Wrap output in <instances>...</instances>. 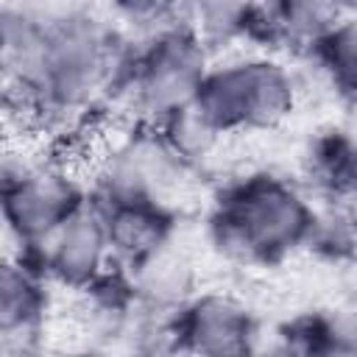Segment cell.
<instances>
[{
    "instance_id": "cell-10",
    "label": "cell",
    "mask_w": 357,
    "mask_h": 357,
    "mask_svg": "<svg viewBox=\"0 0 357 357\" xmlns=\"http://www.w3.org/2000/svg\"><path fill=\"white\" fill-rule=\"evenodd\" d=\"M315 47L332 81L357 95V14L340 17Z\"/></svg>"
},
{
    "instance_id": "cell-3",
    "label": "cell",
    "mask_w": 357,
    "mask_h": 357,
    "mask_svg": "<svg viewBox=\"0 0 357 357\" xmlns=\"http://www.w3.org/2000/svg\"><path fill=\"white\" fill-rule=\"evenodd\" d=\"M206 70L204 39L190 25L165 31L134 61V100L145 114L167 120L192 106Z\"/></svg>"
},
{
    "instance_id": "cell-15",
    "label": "cell",
    "mask_w": 357,
    "mask_h": 357,
    "mask_svg": "<svg viewBox=\"0 0 357 357\" xmlns=\"http://www.w3.org/2000/svg\"><path fill=\"white\" fill-rule=\"evenodd\" d=\"M343 14H357V0H335Z\"/></svg>"
},
{
    "instance_id": "cell-2",
    "label": "cell",
    "mask_w": 357,
    "mask_h": 357,
    "mask_svg": "<svg viewBox=\"0 0 357 357\" xmlns=\"http://www.w3.org/2000/svg\"><path fill=\"white\" fill-rule=\"evenodd\" d=\"M293 100L296 89L282 64L268 59H243L206 70L192 109L215 134H220L276 126L290 114Z\"/></svg>"
},
{
    "instance_id": "cell-5",
    "label": "cell",
    "mask_w": 357,
    "mask_h": 357,
    "mask_svg": "<svg viewBox=\"0 0 357 357\" xmlns=\"http://www.w3.org/2000/svg\"><path fill=\"white\" fill-rule=\"evenodd\" d=\"M31 248H36L42 268L70 287L95 284L114 254L100 209L86 204Z\"/></svg>"
},
{
    "instance_id": "cell-1",
    "label": "cell",
    "mask_w": 357,
    "mask_h": 357,
    "mask_svg": "<svg viewBox=\"0 0 357 357\" xmlns=\"http://www.w3.org/2000/svg\"><path fill=\"white\" fill-rule=\"evenodd\" d=\"M218 245L240 259H276L301 245L315 226L296 187L273 176H251L231 187L215 215Z\"/></svg>"
},
{
    "instance_id": "cell-11",
    "label": "cell",
    "mask_w": 357,
    "mask_h": 357,
    "mask_svg": "<svg viewBox=\"0 0 357 357\" xmlns=\"http://www.w3.org/2000/svg\"><path fill=\"white\" fill-rule=\"evenodd\" d=\"M190 28L206 39L240 33L251 20V0H187Z\"/></svg>"
},
{
    "instance_id": "cell-14",
    "label": "cell",
    "mask_w": 357,
    "mask_h": 357,
    "mask_svg": "<svg viewBox=\"0 0 357 357\" xmlns=\"http://www.w3.org/2000/svg\"><path fill=\"white\" fill-rule=\"evenodd\" d=\"M340 173H343V181L357 192V148L343 159V170Z\"/></svg>"
},
{
    "instance_id": "cell-8",
    "label": "cell",
    "mask_w": 357,
    "mask_h": 357,
    "mask_svg": "<svg viewBox=\"0 0 357 357\" xmlns=\"http://www.w3.org/2000/svg\"><path fill=\"white\" fill-rule=\"evenodd\" d=\"M45 312V287L36 273L22 257L6 259L0 271V332L3 343L11 346L14 340L31 337Z\"/></svg>"
},
{
    "instance_id": "cell-6",
    "label": "cell",
    "mask_w": 357,
    "mask_h": 357,
    "mask_svg": "<svg viewBox=\"0 0 357 357\" xmlns=\"http://www.w3.org/2000/svg\"><path fill=\"white\" fill-rule=\"evenodd\" d=\"M176 335H181L187 349L201 354H237L248 349L254 326L248 312L234 298L206 293L184 307Z\"/></svg>"
},
{
    "instance_id": "cell-4",
    "label": "cell",
    "mask_w": 357,
    "mask_h": 357,
    "mask_svg": "<svg viewBox=\"0 0 357 357\" xmlns=\"http://www.w3.org/2000/svg\"><path fill=\"white\" fill-rule=\"evenodd\" d=\"M84 206L81 190L56 165L6 162L3 170V212L8 229L25 245H36Z\"/></svg>"
},
{
    "instance_id": "cell-7",
    "label": "cell",
    "mask_w": 357,
    "mask_h": 357,
    "mask_svg": "<svg viewBox=\"0 0 357 357\" xmlns=\"http://www.w3.org/2000/svg\"><path fill=\"white\" fill-rule=\"evenodd\" d=\"M100 215L109 229L112 251L131 265L165 248L167 218L153 198H106Z\"/></svg>"
},
{
    "instance_id": "cell-12",
    "label": "cell",
    "mask_w": 357,
    "mask_h": 357,
    "mask_svg": "<svg viewBox=\"0 0 357 357\" xmlns=\"http://www.w3.org/2000/svg\"><path fill=\"white\" fill-rule=\"evenodd\" d=\"M315 351H357V312H329L304 329Z\"/></svg>"
},
{
    "instance_id": "cell-13",
    "label": "cell",
    "mask_w": 357,
    "mask_h": 357,
    "mask_svg": "<svg viewBox=\"0 0 357 357\" xmlns=\"http://www.w3.org/2000/svg\"><path fill=\"white\" fill-rule=\"evenodd\" d=\"M120 14H126V17H134V20H148V17H153V14H159L165 6H167V0H109Z\"/></svg>"
},
{
    "instance_id": "cell-9",
    "label": "cell",
    "mask_w": 357,
    "mask_h": 357,
    "mask_svg": "<svg viewBox=\"0 0 357 357\" xmlns=\"http://www.w3.org/2000/svg\"><path fill=\"white\" fill-rule=\"evenodd\" d=\"M335 0H271V22L293 42L318 45L340 20Z\"/></svg>"
}]
</instances>
